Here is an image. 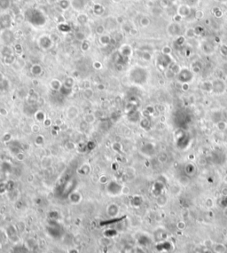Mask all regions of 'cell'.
<instances>
[{"instance_id":"1","label":"cell","mask_w":227,"mask_h":253,"mask_svg":"<svg viewBox=\"0 0 227 253\" xmlns=\"http://www.w3.org/2000/svg\"><path fill=\"white\" fill-rule=\"evenodd\" d=\"M214 250H215V252H216L224 253L225 252H226V247L224 244H222V243H217V244H216V245H215Z\"/></svg>"}]
</instances>
